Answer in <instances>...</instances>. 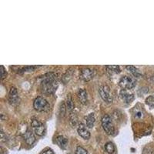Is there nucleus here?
Segmentation results:
<instances>
[{
	"label": "nucleus",
	"mask_w": 154,
	"mask_h": 154,
	"mask_svg": "<svg viewBox=\"0 0 154 154\" xmlns=\"http://www.w3.org/2000/svg\"><path fill=\"white\" fill-rule=\"evenodd\" d=\"M58 81L56 77L51 73L46 77L42 82V90L45 93H53L58 87Z\"/></svg>",
	"instance_id": "1"
},
{
	"label": "nucleus",
	"mask_w": 154,
	"mask_h": 154,
	"mask_svg": "<svg viewBox=\"0 0 154 154\" xmlns=\"http://www.w3.org/2000/svg\"><path fill=\"white\" fill-rule=\"evenodd\" d=\"M33 107L35 110L38 111V112H42V111L49 110L50 109V105L46 99L41 97V96H38L34 100Z\"/></svg>",
	"instance_id": "2"
},
{
	"label": "nucleus",
	"mask_w": 154,
	"mask_h": 154,
	"mask_svg": "<svg viewBox=\"0 0 154 154\" xmlns=\"http://www.w3.org/2000/svg\"><path fill=\"white\" fill-rule=\"evenodd\" d=\"M101 120L102 126L103 128L105 133L108 135L113 134L115 129H114V126L112 124V118L109 115H105L103 116Z\"/></svg>",
	"instance_id": "3"
},
{
	"label": "nucleus",
	"mask_w": 154,
	"mask_h": 154,
	"mask_svg": "<svg viewBox=\"0 0 154 154\" xmlns=\"http://www.w3.org/2000/svg\"><path fill=\"white\" fill-rule=\"evenodd\" d=\"M119 84L121 87L123 88V89L130 90L136 86V80L129 75H125V76H123L121 78Z\"/></svg>",
	"instance_id": "4"
},
{
	"label": "nucleus",
	"mask_w": 154,
	"mask_h": 154,
	"mask_svg": "<svg viewBox=\"0 0 154 154\" xmlns=\"http://www.w3.org/2000/svg\"><path fill=\"white\" fill-rule=\"evenodd\" d=\"M99 93H100L101 98L106 103H112V97L110 94V88L108 86H102L99 89Z\"/></svg>",
	"instance_id": "5"
},
{
	"label": "nucleus",
	"mask_w": 154,
	"mask_h": 154,
	"mask_svg": "<svg viewBox=\"0 0 154 154\" xmlns=\"http://www.w3.org/2000/svg\"><path fill=\"white\" fill-rule=\"evenodd\" d=\"M32 127L33 128V131L37 136H39V137H42L45 134V132H46V128L44 126V125L42 123H40L39 121L37 120V119H33L31 123Z\"/></svg>",
	"instance_id": "6"
},
{
	"label": "nucleus",
	"mask_w": 154,
	"mask_h": 154,
	"mask_svg": "<svg viewBox=\"0 0 154 154\" xmlns=\"http://www.w3.org/2000/svg\"><path fill=\"white\" fill-rule=\"evenodd\" d=\"M94 76V71L89 68L82 69L80 71L79 78L85 82L90 81Z\"/></svg>",
	"instance_id": "7"
},
{
	"label": "nucleus",
	"mask_w": 154,
	"mask_h": 154,
	"mask_svg": "<svg viewBox=\"0 0 154 154\" xmlns=\"http://www.w3.org/2000/svg\"><path fill=\"white\" fill-rule=\"evenodd\" d=\"M120 97L126 103H130L134 100V95L127 89H122L120 91Z\"/></svg>",
	"instance_id": "8"
},
{
	"label": "nucleus",
	"mask_w": 154,
	"mask_h": 154,
	"mask_svg": "<svg viewBox=\"0 0 154 154\" xmlns=\"http://www.w3.org/2000/svg\"><path fill=\"white\" fill-rule=\"evenodd\" d=\"M77 131L78 133L80 136L82 138H83L84 140H89V137H90V133H89V130L85 127L84 125L80 124L77 129Z\"/></svg>",
	"instance_id": "9"
},
{
	"label": "nucleus",
	"mask_w": 154,
	"mask_h": 154,
	"mask_svg": "<svg viewBox=\"0 0 154 154\" xmlns=\"http://www.w3.org/2000/svg\"><path fill=\"white\" fill-rule=\"evenodd\" d=\"M24 139L26 143L29 144V145H32L35 141V137L34 136L33 132L30 130H26V132L25 133Z\"/></svg>",
	"instance_id": "10"
},
{
	"label": "nucleus",
	"mask_w": 154,
	"mask_h": 154,
	"mask_svg": "<svg viewBox=\"0 0 154 154\" xmlns=\"http://www.w3.org/2000/svg\"><path fill=\"white\" fill-rule=\"evenodd\" d=\"M77 96H78V98L79 100L80 101L81 103L86 105L88 102V93L86 92V90H85L84 89H79L78 93H77Z\"/></svg>",
	"instance_id": "11"
},
{
	"label": "nucleus",
	"mask_w": 154,
	"mask_h": 154,
	"mask_svg": "<svg viewBox=\"0 0 154 154\" xmlns=\"http://www.w3.org/2000/svg\"><path fill=\"white\" fill-rule=\"evenodd\" d=\"M56 142H57V143L59 144V146L61 147L62 149H66L67 145H68V139L65 136L61 135V136L57 137V138H56Z\"/></svg>",
	"instance_id": "12"
},
{
	"label": "nucleus",
	"mask_w": 154,
	"mask_h": 154,
	"mask_svg": "<svg viewBox=\"0 0 154 154\" xmlns=\"http://www.w3.org/2000/svg\"><path fill=\"white\" fill-rule=\"evenodd\" d=\"M86 125L88 128H93L95 123V116L93 113H89L85 117Z\"/></svg>",
	"instance_id": "13"
},
{
	"label": "nucleus",
	"mask_w": 154,
	"mask_h": 154,
	"mask_svg": "<svg viewBox=\"0 0 154 154\" xmlns=\"http://www.w3.org/2000/svg\"><path fill=\"white\" fill-rule=\"evenodd\" d=\"M126 69H127L128 72H130L132 75H134V77H137V78H138V77H140V75H141V73H140V70H139L137 67L133 66H130V65L126 66Z\"/></svg>",
	"instance_id": "14"
},
{
	"label": "nucleus",
	"mask_w": 154,
	"mask_h": 154,
	"mask_svg": "<svg viewBox=\"0 0 154 154\" xmlns=\"http://www.w3.org/2000/svg\"><path fill=\"white\" fill-rule=\"evenodd\" d=\"M72 72H73V71H72V68L69 69L66 72V73L63 75V78H62V79H63V82H65V83H66L67 82H69V79H71V77H72Z\"/></svg>",
	"instance_id": "15"
},
{
	"label": "nucleus",
	"mask_w": 154,
	"mask_h": 154,
	"mask_svg": "<svg viewBox=\"0 0 154 154\" xmlns=\"http://www.w3.org/2000/svg\"><path fill=\"white\" fill-rule=\"evenodd\" d=\"M74 106H74L73 100H72V96L69 95V96H67V100H66L67 109H68L70 112H72V110H73V109H74Z\"/></svg>",
	"instance_id": "16"
},
{
	"label": "nucleus",
	"mask_w": 154,
	"mask_h": 154,
	"mask_svg": "<svg viewBox=\"0 0 154 154\" xmlns=\"http://www.w3.org/2000/svg\"><path fill=\"white\" fill-rule=\"evenodd\" d=\"M107 70H108L109 72H111V73H119L120 72V68H119V66L116 65H109L106 66Z\"/></svg>",
	"instance_id": "17"
},
{
	"label": "nucleus",
	"mask_w": 154,
	"mask_h": 154,
	"mask_svg": "<svg viewBox=\"0 0 154 154\" xmlns=\"http://www.w3.org/2000/svg\"><path fill=\"white\" fill-rule=\"evenodd\" d=\"M9 103L12 105H18L20 103V99H19L18 94L9 95Z\"/></svg>",
	"instance_id": "18"
},
{
	"label": "nucleus",
	"mask_w": 154,
	"mask_h": 154,
	"mask_svg": "<svg viewBox=\"0 0 154 154\" xmlns=\"http://www.w3.org/2000/svg\"><path fill=\"white\" fill-rule=\"evenodd\" d=\"M69 123H70V124L72 125V127H75V126H76L77 123H78V118H77L76 114L73 113V112H70Z\"/></svg>",
	"instance_id": "19"
},
{
	"label": "nucleus",
	"mask_w": 154,
	"mask_h": 154,
	"mask_svg": "<svg viewBox=\"0 0 154 154\" xmlns=\"http://www.w3.org/2000/svg\"><path fill=\"white\" fill-rule=\"evenodd\" d=\"M105 149L108 153L112 154V153H113L114 151H115V146H114V144L112 143L109 142L106 144Z\"/></svg>",
	"instance_id": "20"
},
{
	"label": "nucleus",
	"mask_w": 154,
	"mask_h": 154,
	"mask_svg": "<svg viewBox=\"0 0 154 154\" xmlns=\"http://www.w3.org/2000/svg\"><path fill=\"white\" fill-rule=\"evenodd\" d=\"M146 103L149 106L154 108V94L148 96V97L146 99Z\"/></svg>",
	"instance_id": "21"
},
{
	"label": "nucleus",
	"mask_w": 154,
	"mask_h": 154,
	"mask_svg": "<svg viewBox=\"0 0 154 154\" xmlns=\"http://www.w3.org/2000/svg\"><path fill=\"white\" fill-rule=\"evenodd\" d=\"M66 109H67V107L66 106V104L64 102H63L61 104H60V114L64 117L66 114Z\"/></svg>",
	"instance_id": "22"
},
{
	"label": "nucleus",
	"mask_w": 154,
	"mask_h": 154,
	"mask_svg": "<svg viewBox=\"0 0 154 154\" xmlns=\"http://www.w3.org/2000/svg\"><path fill=\"white\" fill-rule=\"evenodd\" d=\"M75 154H89L87 151L82 146H77L75 149Z\"/></svg>",
	"instance_id": "23"
},
{
	"label": "nucleus",
	"mask_w": 154,
	"mask_h": 154,
	"mask_svg": "<svg viewBox=\"0 0 154 154\" xmlns=\"http://www.w3.org/2000/svg\"><path fill=\"white\" fill-rule=\"evenodd\" d=\"M1 68H2V79H3L7 75V72H6V70L3 66H1Z\"/></svg>",
	"instance_id": "24"
},
{
	"label": "nucleus",
	"mask_w": 154,
	"mask_h": 154,
	"mask_svg": "<svg viewBox=\"0 0 154 154\" xmlns=\"http://www.w3.org/2000/svg\"><path fill=\"white\" fill-rule=\"evenodd\" d=\"M135 116H136V117L137 118H143V113L142 110H137V112H136Z\"/></svg>",
	"instance_id": "25"
},
{
	"label": "nucleus",
	"mask_w": 154,
	"mask_h": 154,
	"mask_svg": "<svg viewBox=\"0 0 154 154\" xmlns=\"http://www.w3.org/2000/svg\"><path fill=\"white\" fill-rule=\"evenodd\" d=\"M15 94H18L17 89H16V88L15 87H11L10 90H9V95H15Z\"/></svg>",
	"instance_id": "26"
},
{
	"label": "nucleus",
	"mask_w": 154,
	"mask_h": 154,
	"mask_svg": "<svg viewBox=\"0 0 154 154\" xmlns=\"http://www.w3.org/2000/svg\"><path fill=\"white\" fill-rule=\"evenodd\" d=\"M42 154H54V152L52 149H47V150L42 152Z\"/></svg>",
	"instance_id": "27"
}]
</instances>
